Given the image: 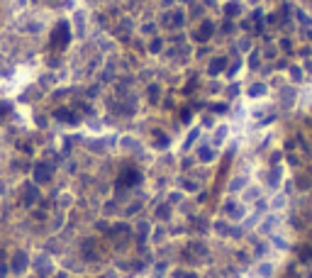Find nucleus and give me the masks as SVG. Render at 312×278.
<instances>
[{
  "label": "nucleus",
  "mask_w": 312,
  "mask_h": 278,
  "mask_svg": "<svg viewBox=\"0 0 312 278\" xmlns=\"http://www.w3.org/2000/svg\"><path fill=\"white\" fill-rule=\"evenodd\" d=\"M68 42V25L66 22H61L54 32V39H52V47H63Z\"/></svg>",
  "instance_id": "1"
},
{
  "label": "nucleus",
  "mask_w": 312,
  "mask_h": 278,
  "mask_svg": "<svg viewBox=\"0 0 312 278\" xmlns=\"http://www.w3.org/2000/svg\"><path fill=\"white\" fill-rule=\"evenodd\" d=\"M49 176H52V168H47V164H37V168H34V178H37L39 183L49 181Z\"/></svg>",
  "instance_id": "2"
},
{
  "label": "nucleus",
  "mask_w": 312,
  "mask_h": 278,
  "mask_svg": "<svg viewBox=\"0 0 312 278\" xmlns=\"http://www.w3.org/2000/svg\"><path fill=\"white\" fill-rule=\"evenodd\" d=\"M25 266H27V256H25V254H15L12 269H15V271H25Z\"/></svg>",
  "instance_id": "3"
},
{
  "label": "nucleus",
  "mask_w": 312,
  "mask_h": 278,
  "mask_svg": "<svg viewBox=\"0 0 312 278\" xmlns=\"http://www.w3.org/2000/svg\"><path fill=\"white\" fill-rule=\"evenodd\" d=\"M83 256H85V259H98V251H95V242H85V244H83Z\"/></svg>",
  "instance_id": "4"
},
{
  "label": "nucleus",
  "mask_w": 312,
  "mask_h": 278,
  "mask_svg": "<svg viewBox=\"0 0 312 278\" xmlns=\"http://www.w3.org/2000/svg\"><path fill=\"white\" fill-rule=\"evenodd\" d=\"M225 64H227L225 59H215V61L210 64V73H212V76H215V73H220V71L225 69Z\"/></svg>",
  "instance_id": "5"
},
{
  "label": "nucleus",
  "mask_w": 312,
  "mask_h": 278,
  "mask_svg": "<svg viewBox=\"0 0 312 278\" xmlns=\"http://www.w3.org/2000/svg\"><path fill=\"white\" fill-rule=\"evenodd\" d=\"M263 93H266V85L263 83H254L249 88V95H251V98H258V95H263Z\"/></svg>",
  "instance_id": "6"
},
{
  "label": "nucleus",
  "mask_w": 312,
  "mask_h": 278,
  "mask_svg": "<svg viewBox=\"0 0 312 278\" xmlns=\"http://www.w3.org/2000/svg\"><path fill=\"white\" fill-rule=\"evenodd\" d=\"M59 117H61V120H68V122H78V117H76V115H73V112H66V110H59L57 112Z\"/></svg>",
  "instance_id": "7"
},
{
  "label": "nucleus",
  "mask_w": 312,
  "mask_h": 278,
  "mask_svg": "<svg viewBox=\"0 0 312 278\" xmlns=\"http://www.w3.org/2000/svg\"><path fill=\"white\" fill-rule=\"evenodd\" d=\"M137 181H139V176H137L134 171H129V176H125V178H122V183H127V186H129V183H137Z\"/></svg>",
  "instance_id": "8"
},
{
  "label": "nucleus",
  "mask_w": 312,
  "mask_h": 278,
  "mask_svg": "<svg viewBox=\"0 0 312 278\" xmlns=\"http://www.w3.org/2000/svg\"><path fill=\"white\" fill-rule=\"evenodd\" d=\"M212 156H215V154H212V149H200V159H202V161H210Z\"/></svg>",
  "instance_id": "9"
},
{
  "label": "nucleus",
  "mask_w": 312,
  "mask_h": 278,
  "mask_svg": "<svg viewBox=\"0 0 312 278\" xmlns=\"http://www.w3.org/2000/svg\"><path fill=\"white\" fill-rule=\"evenodd\" d=\"M200 34H202L200 39H207V37L212 34V25H210V22H207V25H202V32H200Z\"/></svg>",
  "instance_id": "10"
},
{
  "label": "nucleus",
  "mask_w": 312,
  "mask_h": 278,
  "mask_svg": "<svg viewBox=\"0 0 312 278\" xmlns=\"http://www.w3.org/2000/svg\"><path fill=\"white\" fill-rule=\"evenodd\" d=\"M25 200H27V203H34V200H37V188H29L27 195H25Z\"/></svg>",
  "instance_id": "11"
},
{
  "label": "nucleus",
  "mask_w": 312,
  "mask_h": 278,
  "mask_svg": "<svg viewBox=\"0 0 312 278\" xmlns=\"http://www.w3.org/2000/svg\"><path fill=\"white\" fill-rule=\"evenodd\" d=\"M242 186H244V181H242V178H237V181H234V183H232V191H239V188H242Z\"/></svg>",
  "instance_id": "12"
},
{
  "label": "nucleus",
  "mask_w": 312,
  "mask_h": 278,
  "mask_svg": "<svg viewBox=\"0 0 312 278\" xmlns=\"http://www.w3.org/2000/svg\"><path fill=\"white\" fill-rule=\"evenodd\" d=\"M161 49V39H156V42H151V52H159Z\"/></svg>",
  "instance_id": "13"
},
{
  "label": "nucleus",
  "mask_w": 312,
  "mask_h": 278,
  "mask_svg": "<svg viewBox=\"0 0 312 278\" xmlns=\"http://www.w3.org/2000/svg\"><path fill=\"white\" fill-rule=\"evenodd\" d=\"M227 12H229V15H237V12H239V7H237V5H229Z\"/></svg>",
  "instance_id": "14"
},
{
  "label": "nucleus",
  "mask_w": 312,
  "mask_h": 278,
  "mask_svg": "<svg viewBox=\"0 0 312 278\" xmlns=\"http://www.w3.org/2000/svg\"><path fill=\"white\" fill-rule=\"evenodd\" d=\"M293 78H295V81H300V78H303V76H300V69H293Z\"/></svg>",
  "instance_id": "15"
},
{
  "label": "nucleus",
  "mask_w": 312,
  "mask_h": 278,
  "mask_svg": "<svg viewBox=\"0 0 312 278\" xmlns=\"http://www.w3.org/2000/svg\"><path fill=\"white\" fill-rule=\"evenodd\" d=\"M5 110H10V105H7V103H0V112H5Z\"/></svg>",
  "instance_id": "16"
}]
</instances>
